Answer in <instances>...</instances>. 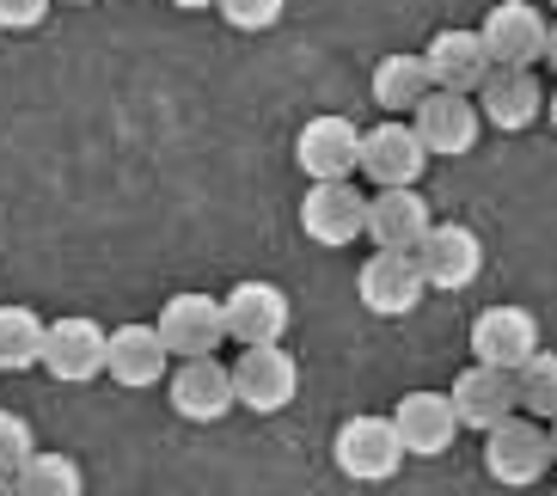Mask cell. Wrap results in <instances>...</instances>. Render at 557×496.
Listing matches in <instances>:
<instances>
[{
  "label": "cell",
  "instance_id": "7402d4cb",
  "mask_svg": "<svg viewBox=\"0 0 557 496\" xmlns=\"http://www.w3.org/2000/svg\"><path fill=\"white\" fill-rule=\"evenodd\" d=\"M429 92H435V86H429L423 55H380V67H374V104H380L386 116L417 111Z\"/></svg>",
  "mask_w": 557,
  "mask_h": 496
},
{
  "label": "cell",
  "instance_id": "83f0119b",
  "mask_svg": "<svg viewBox=\"0 0 557 496\" xmlns=\"http://www.w3.org/2000/svg\"><path fill=\"white\" fill-rule=\"evenodd\" d=\"M55 0H0V32H37Z\"/></svg>",
  "mask_w": 557,
  "mask_h": 496
},
{
  "label": "cell",
  "instance_id": "ac0fdd59",
  "mask_svg": "<svg viewBox=\"0 0 557 496\" xmlns=\"http://www.w3.org/2000/svg\"><path fill=\"white\" fill-rule=\"evenodd\" d=\"M393 430H398V447H405V454L435 460V454L454 447L459 417H454V405H447V393H405L393 405Z\"/></svg>",
  "mask_w": 557,
  "mask_h": 496
},
{
  "label": "cell",
  "instance_id": "5bb4252c",
  "mask_svg": "<svg viewBox=\"0 0 557 496\" xmlns=\"http://www.w3.org/2000/svg\"><path fill=\"white\" fill-rule=\"evenodd\" d=\"M472 104H478V116H484L491 129L521 135V129H533V123H540L545 92H540V80H533V67H491V74H484V86L472 92Z\"/></svg>",
  "mask_w": 557,
  "mask_h": 496
},
{
  "label": "cell",
  "instance_id": "277c9868",
  "mask_svg": "<svg viewBox=\"0 0 557 496\" xmlns=\"http://www.w3.org/2000/svg\"><path fill=\"white\" fill-rule=\"evenodd\" d=\"M410 258H417L429 288H442V295H459V288H472L484 276V239L466 221H435Z\"/></svg>",
  "mask_w": 557,
  "mask_h": 496
},
{
  "label": "cell",
  "instance_id": "7a4b0ae2",
  "mask_svg": "<svg viewBox=\"0 0 557 496\" xmlns=\"http://www.w3.org/2000/svg\"><path fill=\"white\" fill-rule=\"evenodd\" d=\"M227 374H233V405H246V411H258V417L288 411L295 393H300V362L282 344L239 349V362H233Z\"/></svg>",
  "mask_w": 557,
  "mask_h": 496
},
{
  "label": "cell",
  "instance_id": "3957f363",
  "mask_svg": "<svg viewBox=\"0 0 557 496\" xmlns=\"http://www.w3.org/2000/svg\"><path fill=\"white\" fill-rule=\"evenodd\" d=\"M104 344H111V331L99 319H81V313L50 319L44 325V356H37V368L62 386H86L104 374Z\"/></svg>",
  "mask_w": 557,
  "mask_h": 496
},
{
  "label": "cell",
  "instance_id": "8fae6325",
  "mask_svg": "<svg viewBox=\"0 0 557 496\" xmlns=\"http://www.w3.org/2000/svg\"><path fill=\"white\" fill-rule=\"evenodd\" d=\"M356 295L374 319H405V313H417V300L429 295V282H423V270H417L410 251H374L356 276Z\"/></svg>",
  "mask_w": 557,
  "mask_h": 496
},
{
  "label": "cell",
  "instance_id": "8992f818",
  "mask_svg": "<svg viewBox=\"0 0 557 496\" xmlns=\"http://www.w3.org/2000/svg\"><path fill=\"white\" fill-rule=\"evenodd\" d=\"M545 466H552V442H545V423H533V417H508L484 435V472L508 491L540 484Z\"/></svg>",
  "mask_w": 557,
  "mask_h": 496
},
{
  "label": "cell",
  "instance_id": "5b68a950",
  "mask_svg": "<svg viewBox=\"0 0 557 496\" xmlns=\"http://www.w3.org/2000/svg\"><path fill=\"white\" fill-rule=\"evenodd\" d=\"M361 172H368L374 190H417V178L429 172V153L405 116H386L374 129H361Z\"/></svg>",
  "mask_w": 557,
  "mask_h": 496
},
{
  "label": "cell",
  "instance_id": "6da1fadb",
  "mask_svg": "<svg viewBox=\"0 0 557 496\" xmlns=\"http://www.w3.org/2000/svg\"><path fill=\"white\" fill-rule=\"evenodd\" d=\"M331 460H337V472L356 484H386L405 466V447H398V430L393 417H349L344 430L331 435Z\"/></svg>",
  "mask_w": 557,
  "mask_h": 496
},
{
  "label": "cell",
  "instance_id": "d6986e66",
  "mask_svg": "<svg viewBox=\"0 0 557 496\" xmlns=\"http://www.w3.org/2000/svg\"><path fill=\"white\" fill-rule=\"evenodd\" d=\"M429 227H435V215H429L423 190H374L368 197V239H374V251H417Z\"/></svg>",
  "mask_w": 557,
  "mask_h": 496
},
{
  "label": "cell",
  "instance_id": "4dcf8cb0",
  "mask_svg": "<svg viewBox=\"0 0 557 496\" xmlns=\"http://www.w3.org/2000/svg\"><path fill=\"white\" fill-rule=\"evenodd\" d=\"M545 442H552V460H557V417L545 423Z\"/></svg>",
  "mask_w": 557,
  "mask_h": 496
},
{
  "label": "cell",
  "instance_id": "836d02e7",
  "mask_svg": "<svg viewBox=\"0 0 557 496\" xmlns=\"http://www.w3.org/2000/svg\"><path fill=\"white\" fill-rule=\"evenodd\" d=\"M55 7H92V0H55Z\"/></svg>",
  "mask_w": 557,
  "mask_h": 496
},
{
  "label": "cell",
  "instance_id": "44dd1931",
  "mask_svg": "<svg viewBox=\"0 0 557 496\" xmlns=\"http://www.w3.org/2000/svg\"><path fill=\"white\" fill-rule=\"evenodd\" d=\"M172 411L184 423H221L233 411V374L214 356L178 362V374H172Z\"/></svg>",
  "mask_w": 557,
  "mask_h": 496
},
{
  "label": "cell",
  "instance_id": "484cf974",
  "mask_svg": "<svg viewBox=\"0 0 557 496\" xmlns=\"http://www.w3.org/2000/svg\"><path fill=\"white\" fill-rule=\"evenodd\" d=\"M32 454H37V442H32V423H25L18 411H0V479H18Z\"/></svg>",
  "mask_w": 557,
  "mask_h": 496
},
{
  "label": "cell",
  "instance_id": "52a82bcc",
  "mask_svg": "<svg viewBox=\"0 0 557 496\" xmlns=\"http://www.w3.org/2000/svg\"><path fill=\"white\" fill-rule=\"evenodd\" d=\"M221 319H227V337L246 349H263V344H282V331L295 319L288 295L276 282H233L221 295Z\"/></svg>",
  "mask_w": 557,
  "mask_h": 496
},
{
  "label": "cell",
  "instance_id": "cb8c5ba5",
  "mask_svg": "<svg viewBox=\"0 0 557 496\" xmlns=\"http://www.w3.org/2000/svg\"><path fill=\"white\" fill-rule=\"evenodd\" d=\"M44 356V319L32 307H0V374H25Z\"/></svg>",
  "mask_w": 557,
  "mask_h": 496
},
{
  "label": "cell",
  "instance_id": "d6a6232c",
  "mask_svg": "<svg viewBox=\"0 0 557 496\" xmlns=\"http://www.w3.org/2000/svg\"><path fill=\"white\" fill-rule=\"evenodd\" d=\"M0 496H18V491H13V479H0Z\"/></svg>",
  "mask_w": 557,
  "mask_h": 496
},
{
  "label": "cell",
  "instance_id": "1f68e13d",
  "mask_svg": "<svg viewBox=\"0 0 557 496\" xmlns=\"http://www.w3.org/2000/svg\"><path fill=\"white\" fill-rule=\"evenodd\" d=\"M545 111H552V129H557V92H552V99H545Z\"/></svg>",
  "mask_w": 557,
  "mask_h": 496
},
{
  "label": "cell",
  "instance_id": "2e32d148",
  "mask_svg": "<svg viewBox=\"0 0 557 496\" xmlns=\"http://www.w3.org/2000/svg\"><path fill=\"white\" fill-rule=\"evenodd\" d=\"M533 349H540V319L527 313V307H484L472 319V362L515 374Z\"/></svg>",
  "mask_w": 557,
  "mask_h": 496
},
{
  "label": "cell",
  "instance_id": "7c38bea8",
  "mask_svg": "<svg viewBox=\"0 0 557 496\" xmlns=\"http://www.w3.org/2000/svg\"><path fill=\"white\" fill-rule=\"evenodd\" d=\"M295 160L312 184H344L361 172V129L349 116H312L295 141Z\"/></svg>",
  "mask_w": 557,
  "mask_h": 496
},
{
  "label": "cell",
  "instance_id": "9a60e30c",
  "mask_svg": "<svg viewBox=\"0 0 557 496\" xmlns=\"http://www.w3.org/2000/svg\"><path fill=\"white\" fill-rule=\"evenodd\" d=\"M423 67H429V86H435V92H459V99H472L478 86H484V74H491V55H484V37H478V32L447 25V32L429 37Z\"/></svg>",
  "mask_w": 557,
  "mask_h": 496
},
{
  "label": "cell",
  "instance_id": "ffe728a7",
  "mask_svg": "<svg viewBox=\"0 0 557 496\" xmlns=\"http://www.w3.org/2000/svg\"><path fill=\"white\" fill-rule=\"evenodd\" d=\"M165 344L153 325H116L111 344H104V374L116 386H129V393H148V386L165 381Z\"/></svg>",
  "mask_w": 557,
  "mask_h": 496
},
{
  "label": "cell",
  "instance_id": "e575fe53",
  "mask_svg": "<svg viewBox=\"0 0 557 496\" xmlns=\"http://www.w3.org/2000/svg\"><path fill=\"white\" fill-rule=\"evenodd\" d=\"M552 7H557V0H552Z\"/></svg>",
  "mask_w": 557,
  "mask_h": 496
},
{
  "label": "cell",
  "instance_id": "f546056e",
  "mask_svg": "<svg viewBox=\"0 0 557 496\" xmlns=\"http://www.w3.org/2000/svg\"><path fill=\"white\" fill-rule=\"evenodd\" d=\"M172 7H184V13H202V7H214V0H172Z\"/></svg>",
  "mask_w": 557,
  "mask_h": 496
},
{
  "label": "cell",
  "instance_id": "e0dca14e",
  "mask_svg": "<svg viewBox=\"0 0 557 496\" xmlns=\"http://www.w3.org/2000/svg\"><path fill=\"white\" fill-rule=\"evenodd\" d=\"M417 141H423V153L435 160V153H472L478 148V129H484V116H478L472 99H459V92H429L423 104H417Z\"/></svg>",
  "mask_w": 557,
  "mask_h": 496
},
{
  "label": "cell",
  "instance_id": "ba28073f",
  "mask_svg": "<svg viewBox=\"0 0 557 496\" xmlns=\"http://www.w3.org/2000/svg\"><path fill=\"white\" fill-rule=\"evenodd\" d=\"M160 331L165 356H178V362H197V356H214V349L227 344V319H221V300L214 295H172L153 319Z\"/></svg>",
  "mask_w": 557,
  "mask_h": 496
},
{
  "label": "cell",
  "instance_id": "4fadbf2b",
  "mask_svg": "<svg viewBox=\"0 0 557 496\" xmlns=\"http://www.w3.org/2000/svg\"><path fill=\"white\" fill-rule=\"evenodd\" d=\"M447 405H454L459 430H478V435H491L496 423H508V417L521 411V398H515V374H508V368H484V362L459 368Z\"/></svg>",
  "mask_w": 557,
  "mask_h": 496
},
{
  "label": "cell",
  "instance_id": "f1b7e54d",
  "mask_svg": "<svg viewBox=\"0 0 557 496\" xmlns=\"http://www.w3.org/2000/svg\"><path fill=\"white\" fill-rule=\"evenodd\" d=\"M545 62L557 67V25H552V32H545Z\"/></svg>",
  "mask_w": 557,
  "mask_h": 496
},
{
  "label": "cell",
  "instance_id": "9c48e42d",
  "mask_svg": "<svg viewBox=\"0 0 557 496\" xmlns=\"http://www.w3.org/2000/svg\"><path fill=\"white\" fill-rule=\"evenodd\" d=\"M545 32H552L545 13L540 7H527V0H503V7H491L484 25H478L491 67H533V62H545Z\"/></svg>",
  "mask_w": 557,
  "mask_h": 496
},
{
  "label": "cell",
  "instance_id": "d4e9b609",
  "mask_svg": "<svg viewBox=\"0 0 557 496\" xmlns=\"http://www.w3.org/2000/svg\"><path fill=\"white\" fill-rule=\"evenodd\" d=\"M515 398L533 423H552L557 417V349H533L521 368H515Z\"/></svg>",
  "mask_w": 557,
  "mask_h": 496
},
{
  "label": "cell",
  "instance_id": "4316f807",
  "mask_svg": "<svg viewBox=\"0 0 557 496\" xmlns=\"http://www.w3.org/2000/svg\"><path fill=\"white\" fill-rule=\"evenodd\" d=\"M214 7H221V18H227L233 32H270L288 0H214Z\"/></svg>",
  "mask_w": 557,
  "mask_h": 496
},
{
  "label": "cell",
  "instance_id": "30bf717a",
  "mask_svg": "<svg viewBox=\"0 0 557 496\" xmlns=\"http://www.w3.org/2000/svg\"><path fill=\"white\" fill-rule=\"evenodd\" d=\"M300 233H307L312 246H356L361 233H368V197H361L356 184H312L307 197H300Z\"/></svg>",
  "mask_w": 557,
  "mask_h": 496
},
{
  "label": "cell",
  "instance_id": "603a6c76",
  "mask_svg": "<svg viewBox=\"0 0 557 496\" xmlns=\"http://www.w3.org/2000/svg\"><path fill=\"white\" fill-rule=\"evenodd\" d=\"M18 496H86V472L67 454H50V447H37L32 460H25V472L13 479Z\"/></svg>",
  "mask_w": 557,
  "mask_h": 496
}]
</instances>
